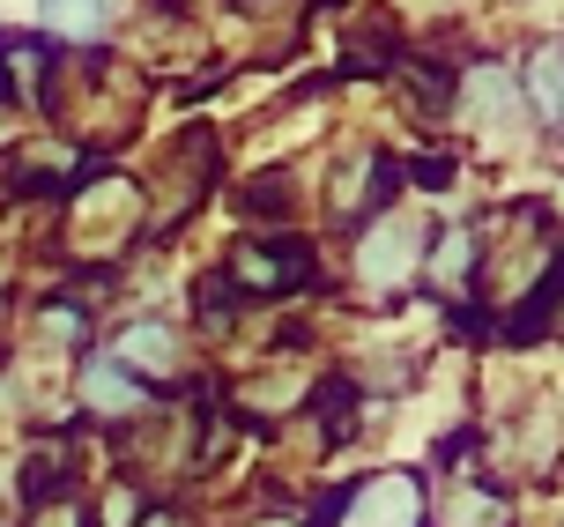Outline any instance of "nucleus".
<instances>
[{"label":"nucleus","mask_w":564,"mask_h":527,"mask_svg":"<svg viewBox=\"0 0 564 527\" xmlns=\"http://www.w3.org/2000/svg\"><path fill=\"white\" fill-rule=\"evenodd\" d=\"M416 223L409 216H379L365 230V246H357V276L371 282V290H394L401 276H409V268H416Z\"/></svg>","instance_id":"obj_1"},{"label":"nucleus","mask_w":564,"mask_h":527,"mask_svg":"<svg viewBox=\"0 0 564 527\" xmlns=\"http://www.w3.org/2000/svg\"><path fill=\"white\" fill-rule=\"evenodd\" d=\"M305 276H312L305 246H238L230 252V282H246L260 298H275V290H290V282H305Z\"/></svg>","instance_id":"obj_2"},{"label":"nucleus","mask_w":564,"mask_h":527,"mask_svg":"<svg viewBox=\"0 0 564 527\" xmlns=\"http://www.w3.org/2000/svg\"><path fill=\"white\" fill-rule=\"evenodd\" d=\"M341 513H349L341 527H416L423 498H416V483H409V475H379V483H365Z\"/></svg>","instance_id":"obj_3"},{"label":"nucleus","mask_w":564,"mask_h":527,"mask_svg":"<svg viewBox=\"0 0 564 527\" xmlns=\"http://www.w3.org/2000/svg\"><path fill=\"white\" fill-rule=\"evenodd\" d=\"M45 67H53V45H37V37H0V97H8V105H37Z\"/></svg>","instance_id":"obj_4"},{"label":"nucleus","mask_w":564,"mask_h":527,"mask_svg":"<svg viewBox=\"0 0 564 527\" xmlns=\"http://www.w3.org/2000/svg\"><path fill=\"white\" fill-rule=\"evenodd\" d=\"M468 119H476L482 135H506L512 119H520V89H512L506 67H476L468 75Z\"/></svg>","instance_id":"obj_5"},{"label":"nucleus","mask_w":564,"mask_h":527,"mask_svg":"<svg viewBox=\"0 0 564 527\" xmlns=\"http://www.w3.org/2000/svg\"><path fill=\"white\" fill-rule=\"evenodd\" d=\"M83 394H89V409H97V417H134L141 401H149V387H141L127 364H89Z\"/></svg>","instance_id":"obj_6"},{"label":"nucleus","mask_w":564,"mask_h":527,"mask_svg":"<svg viewBox=\"0 0 564 527\" xmlns=\"http://www.w3.org/2000/svg\"><path fill=\"white\" fill-rule=\"evenodd\" d=\"M528 97H535V111L564 119V45H535V60H528Z\"/></svg>","instance_id":"obj_7"},{"label":"nucleus","mask_w":564,"mask_h":527,"mask_svg":"<svg viewBox=\"0 0 564 527\" xmlns=\"http://www.w3.org/2000/svg\"><path fill=\"white\" fill-rule=\"evenodd\" d=\"M468 268H476V238H468V230H446V238L431 246V282H438V290H460Z\"/></svg>","instance_id":"obj_8"},{"label":"nucleus","mask_w":564,"mask_h":527,"mask_svg":"<svg viewBox=\"0 0 564 527\" xmlns=\"http://www.w3.org/2000/svg\"><path fill=\"white\" fill-rule=\"evenodd\" d=\"M171 334L164 327H127V342H119V364H134V372H171Z\"/></svg>","instance_id":"obj_9"},{"label":"nucleus","mask_w":564,"mask_h":527,"mask_svg":"<svg viewBox=\"0 0 564 527\" xmlns=\"http://www.w3.org/2000/svg\"><path fill=\"white\" fill-rule=\"evenodd\" d=\"M45 8V23L67 30V37H97V23H105V0H37Z\"/></svg>","instance_id":"obj_10"},{"label":"nucleus","mask_w":564,"mask_h":527,"mask_svg":"<svg viewBox=\"0 0 564 527\" xmlns=\"http://www.w3.org/2000/svg\"><path fill=\"white\" fill-rule=\"evenodd\" d=\"M446 527H506V498L498 491H460L446 505Z\"/></svg>","instance_id":"obj_11"},{"label":"nucleus","mask_w":564,"mask_h":527,"mask_svg":"<svg viewBox=\"0 0 564 527\" xmlns=\"http://www.w3.org/2000/svg\"><path fill=\"white\" fill-rule=\"evenodd\" d=\"M45 334H53V342H83V312L75 305H45Z\"/></svg>","instance_id":"obj_12"},{"label":"nucleus","mask_w":564,"mask_h":527,"mask_svg":"<svg viewBox=\"0 0 564 527\" xmlns=\"http://www.w3.org/2000/svg\"><path fill=\"white\" fill-rule=\"evenodd\" d=\"M30 527H83V513H75V505H37Z\"/></svg>","instance_id":"obj_13"},{"label":"nucleus","mask_w":564,"mask_h":527,"mask_svg":"<svg viewBox=\"0 0 564 527\" xmlns=\"http://www.w3.org/2000/svg\"><path fill=\"white\" fill-rule=\"evenodd\" d=\"M416 179H423V186H446L453 164H446V157H416Z\"/></svg>","instance_id":"obj_14"},{"label":"nucleus","mask_w":564,"mask_h":527,"mask_svg":"<svg viewBox=\"0 0 564 527\" xmlns=\"http://www.w3.org/2000/svg\"><path fill=\"white\" fill-rule=\"evenodd\" d=\"M557 201H564V186H557Z\"/></svg>","instance_id":"obj_15"}]
</instances>
